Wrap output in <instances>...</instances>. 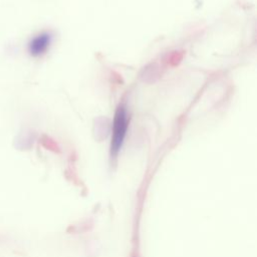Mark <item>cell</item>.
Segmentation results:
<instances>
[{
    "label": "cell",
    "mask_w": 257,
    "mask_h": 257,
    "mask_svg": "<svg viewBox=\"0 0 257 257\" xmlns=\"http://www.w3.org/2000/svg\"><path fill=\"white\" fill-rule=\"evenodd\" d=\"M130 124V115L126 106L121 103L117 106L111 128V140H110V155L115 157L120 151Z\"/></svg>",
    "instance_id": "6da1fadb"
},
{
    "label": "cell",
    "mask_w": 257,
    "mask_h": 257,
    "mask_svg": "<svg viewBox=\"0 0 257 257\" xmlns=\"http://www.w3.org/2000/svg\"><path fill=\"white\" fill-rule=\"evenodd\" d=\"M51 39H52V35L50 32L44 31L37 34L30 40L28 44L29 53L34 57H39L43 55L49 48Z\"/></svg>",
    "instance_id": "7a4b0ae2"
}]
</instances>
